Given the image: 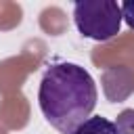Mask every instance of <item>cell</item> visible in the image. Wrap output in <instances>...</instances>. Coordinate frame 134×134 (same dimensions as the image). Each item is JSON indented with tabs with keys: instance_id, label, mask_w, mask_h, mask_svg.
Instances as JSON below:
<instances>
[{
	"instance_id": "6da1fadb",
	"label": "cell",
	"mask_w": 134,
	"mask_h": 134,
	"mask_svg": "<svg viewBox=\"0 0 134 134\" xmlns=\"http://www.w3.org/2000/svg\"><path fill=\"white\" fill-rule=\"evenodd\" d=\"M96 84L77 63L50 65L40 82L38 103L46 121L63 134H71L96 107Z\"/></svg>"
},
{
	"instance_id": "7a4b0ae2",
	"label": "cell",
	"mask_w": 134,
	"mask_h": 134,
	"mask_svg": "<svg viewBox=\"0 0 134 134\" xmlns=\"http://www.w3.org/2000/svg\"><path fill=\"white\" fill-rule=\"evenodd\" d=\"M73 21L84 38L105 42L121 29V8L115 0H80L73 4Z\"/></svg>"
},
{
	"instance_id": "3957f363",
	"label": "cell",
	"mask_w": 134,
	"mask_h": 134,
	"mask_svg": "<svg viewBox=\"0 0 134 134\" xmlns=\"http://www.w3.org/2000/svg\"><path fill=\"white\" fill-rule=\"evenodd\" d=\"M71 134H117V126L111 119L96 115V117H88Z\"/></svg>"
},
{
	"instance_id": "277c9868",
	"label": "cell",
	"mask_w": 134,
	"mask_h": 134,
	"mask_svg": "<svg viewBox=\"0 0 134 134\" xmlns=\"http://www.w3.org/2000/svg\"><path fill=\"white\" fill-rule=\"evenodd\" d=\"M115 126H117V134H134V111L132 109L124 111Z\"/></svg>"
},
{
	"instance_id": "5b68a950",
	"label": "cell",
	"mask_w": 134,
	"mask_h": 134,
	"mask_svg": "<svg viewBox=\"0 0 134 134\" xmlns=\"http://www.w3.org/2000/svg\"><path fill=\"white\" fill-rule=\"evenodd\" d=\"M119 8H121V19L134 29V0H126V2H121Z\"/></svg>"
}]
</instances>
